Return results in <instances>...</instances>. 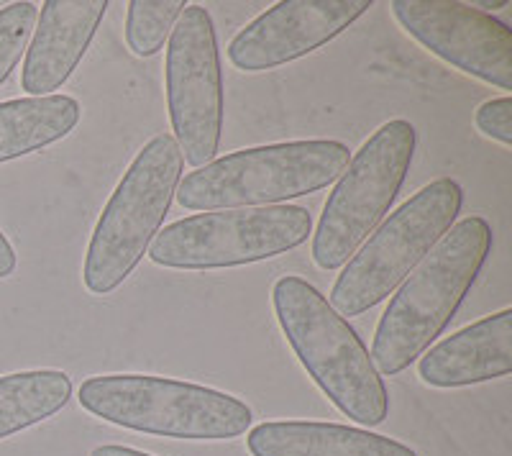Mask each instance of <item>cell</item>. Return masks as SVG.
<instances>
[{"label": "cell", "instance_id": "obj_21", "mask_svg": "<svg viewBox=\"0 0 512 456\" xmlns=\"http://www.w3.org/2000/svg\"><path fill=\"white\" fill-rule=\"evenodd\" d=\"M90 456H152V454H144V451L128 449V446L105 444V446H98V449L90 451Z\"/></svg>", "mask_w": 512, "mask_h": 456}, {"label": "cell", "instance_id": "obj_11", "mask_svg": "<svg viewBox=\"0 0 512 456\" xmlns=\"http://www.w3.org/2000/svg\"><path fill=\"white\" fill-rule=\"evenodd\" d=\"M369 8L372 0H285L233 36L228 59L241 72L277 70L326 47Z\"/></svg>", "mask_w": 512, "mask_h": 456}, {"label": "cell", "instance_id": "obj_7", "mask_svg": "<svg viewBox=\"0 0 512 456\" xmlns=\"http://www.w3.org/2000/svg\"><path fill=\"white\" fill-rule=\"evenodd\" d=\"M418 134L405 118L379 126L336 180L313 234V262L326 272L344 267L384 221L413 167Z\"/></svg>", "mask_w": 512, "mask_h": 456}, {"label": "cell", "instance_id": "obj_5", "mask_svg": "<svg viewBox=\"0 0 512 456\" xmlns=\"http://www.w3.org/2000/svg\"><path fill=\"white\" fill-rule=\"evenodd\" d=\"M77 400L100 421L164 439L231 441L254 423L249 405L228 392L154 375L88 377Z\"/></svg>", "mask_w": 512, "mask_h": 456}, {"label": "cell", "instance_id": "obj_18", "mask_svg": "<svg viewBox=\"0 0 512 456\" xmlns=\"http://www.w3.org/2000/svg\"><path fill=\"white\" fill-rule=\"evenodd\" d=\"M39 6L29 0H18L0 8V85L11 77L16 65L24 57L34 34Z\"/></svg>", "mask_w": 512, "mask_h": 456}, {"label": "cell", "instance_id": "obj_9", "mask_svg": "<svg viewBox=\"0 0 512 456\" xmlns=\"http://www.w3.org/2000/svg\"><path fill=\"white\" fill-rule=\"evenodd\" d=\"M167 108L182 159L200 170L216 159L223 131V72L213 18L187 6L169 34Z\"/></svg>", "mask_w": 512, "mask_h": 456}, {"label": "cell", "instance_id": "obj_12", "mask_svg": "<svg viewBox=\"0 0 512 456\" xmlns=\"http://www.w3.org/2000/svg\"><path fill=\"white\" fill-rule=\"evenodd\" d=\"M108 0H47L41 3L31 44L26 47L21 88L31 98L54 95L90 49Z\"/></svg>", "mask_w": 512, "mask_h": 456}, {"label": "cell", "instance_id": "obj_16", "mask_svg": "<svg viewBox=\"0 0 512 456\" xmlns=\"http://www.w3.org/2000/svg\"><path fill=\"white\" fill-rule=\"evenodd\" d=\"M72 398V380L59 369L0 377V439L49 421Z\"/></svg>", "mask_w": 512, "mask_h": 456}, {"label": "cell", "instance_id": "obj_22", "mask_svg": "<svg viewBox=\"0 0 512 456\" xmlns=\"http://www.w3.org/2000/svg\"><path fill=\"white\" fill-rule=\"evenodd\" d=\"M510 6V0H477L474 3V8L482 13H489V11H502V8Z\"/></svg>", "mask_w": 512, "mask_h": 456}, {"label": "cell", "instance_id": "obj_10", "mask_svg": "<svg viewBox=\"0 0 512 456\" xmlns=\"http://www.w3.org/2000/svg\"><path fill=\"white\" fill-rule=\"evenodd\" d=\"M392 16L418 44L464 75L512 90V31L459 0H392Z\"/></svg>", "mask_w": 512, "mask_h": 456}, {"label": "cell", "instance_id": "obj_6", "mask_svg": "<svg viewBox=\"0 0 512 456\" xmlns=\"http://www.w3.org/2000/svg\"><path fill=\"white\" fill-rule=\"evenodd\" d=\"M464 205V190L451 177L433 180L384 218L356 249L333 282L328 303L341 316H361L390 298L408 275L454 228Z\"/></svg>", "mask_w": 512, "mask_h": 456}, {"label": "cell", "instance_id": "obj_4", "mask_svg": "<svg viewBox=\"0 0 512 456\" xmlns=\"http://www.w3.org/2000/svg\"><path fill=\"white\" fill-rule=\"evenodd\" d=\"M185 159L172 134H157L128 164L90 236L82 282L90 295H111L149 252L180 188Z\"/></svg>", "mask_w": 512, "mask_h": 456}, {"label": "cell", "instance_id": "obj_3", "mask_svg": "<svg viewBox=\"0 0 512 456\" xmlns=\"http://www.w3.org/2000/svg\"><path fill=\"white\" fill-rule=\"evenodd\" d=\"M349 159V147L333 139L241 149L185 175L175 198L187 211L269 208L333 185Z\"/></svg>", "mask_w": 512, "mask_h": 456}, {"label": "cell", "instance_id": "obj_15", "mask_svg": "<svg viewBox=\"0 0 512 456\" xmlns=\"http://www.w3.org/2000/svg\"><path fill=\"white\" fill-rule=\"evenodd\" d=\"M80 116V103L70 95L0 103V164L52 147L75 131Z\"/></svg>", "mask_w": 512, "mask_h": 456}, {"label": "cell", "instance_id": "obj_1", "mask_svg": "<svg viewBox=\"0 0 512 456\" xmlns=\"http://www.w3.org/2000/svg\"><path fill=\"white\" fill-rule=\"evenodd\" d=\"M492 244L495 234L482 216L464 218L397 287L379 318L369 354L379 375L405 372L446 331L477 282Z\"/></svg>", "mask_w": 512, "mask_h": 456}, {"label": "cell", "instance_id": "obj_17", "mask_svg": "<svg viewBox=\"0 0 512 456\" xmlns=\"http://www.w3.org/2000/svg\"><path fill=\"white\" fill-rule=\"evenodd\" d=\"M185 0H131L126 13V44L136 57H154L185 13Z\"/></svg>", "mask_w": 512, "mask_h": 456}, {"label": "cell", "instance_id": "obj_2", "mask_svg": "<svg viewBox=\"0 0 512 456\" xmlns=\"http://www.w3.org/2000/svg\"><path fill=\"white\" fill-rule=\"evenodd\" d=\"M272 308L287 344L320 392L361 426L384 423L390 395L349 318L336 313L318 287L295 275L274 282Z\"/></svg>", "mask_w": 512, "mask_h": 456}, {"label": "cell", "instance_id": "obj_14", "mask_svg": "<svg viewBox=\"0 0 512 456\" xmlns=\"http://www.w3.org/2000/svg\"><path fill=\"white\" fill-rule=\"evenodd\" d=\"M251 456H418L410 446L341 423L269 421L246 436Z\"/></svg>", "mask_w": 512, "mask_h": 456}, {"label": "cell", "instance_id": "obj_8", "mask_svg": "<svg viewBox=\"0 0 512 456\" xmlns=\"http://www.w3.org/2000/svg\"><path fill=\"white\" fill-rule=\"evenodd\" d=\"M310 234L313 216L300 205L210 211L159 231L146 254L159 267L205 272L280 257L303 246Z\"/></svg>", "mask_w": 512, "mask_h": 456}, {"label": "cell", "instance_id": "obj_20", "mask_svg": "<svg viewBox=\"0 0 512 456\" xmlns=\"http://www.w3.org/2000/svg\"><path fill=\"white\" fill-rule=\"evenodd\" d=\"M16 264H18L16 249H13L11 241L6 239V234L0 231V280L11 277L13 272H16Z\"/></svg>", "mask_w": 512, "mask_h": 456}, {"label": "cell", "instance_id": "obj_13", "mask_svg": "<svg viewBox=\"0 0 512 456\" xmlns=\"http://www.w3.org/2000/svg\"><path fill=\"white\" fill-rule=\"evenodd\" d=\"M512 369V308L492 313L461 328L441 344L428 346L418 372L425 385L438 390L500 380Z\"/></svg>", "mask_w": 512, "mask_h": 456}, {"label": "cell", "instance_id": "obj_19", "mask_svg": "<svg viewBox=\"0 0 512 456\" xmlns=\"http://www.w3.org/2000/svg\"><path fill=\"white\" fill-rule=\"evenodd\" d=\"M474 126L482 136L497 141L505 149L512 147V98H492L477 108L474 113Z\"/></svg>", "mask_w": 512, "mask_h": 456}]
</instances>
